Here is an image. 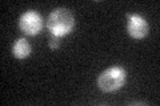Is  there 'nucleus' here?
Returning a JSON list of instances; mask_svg holds the SVG:
<instances>
[{"label": "nucleus", "mask_w": 160, "mask_h": 106, "mask_svg": "<svg viewBox=\"0 0 160 106\" xmlns=\"http://www.w3.org/2000/svg\"><path fill=\"white\" fill-rule=\"evenodd\" d=\"M75 25L73 15L69 9L66 8H56L49 13L47 27L52 36L63 37L72 31Z\"/></svg>", "instance_id": "1"}, {"label": "nucleus", "mask_w": 160, "mask_h": 106, "mask_svg": "<svg viewBox=\"0 0 160 106\" xmlns=\"http://www.w3.org/2000/svg\"><path fill=\"white\" fill-rule=\"evenodd\" d=\"M126 81V70L122 67H112L103 72L98 78V86L103 92H115L120 89Z\"/></svg>", "instance_id": "2"}, {"label": "nucleus", "mask_w": 160, "mask_h": 106, "mask_svg": "<svg viewBox=\"0 0 160 106\" xmlns=\"http://www.w3.org/2000/svg\"><path fill=\"white\" fill-rule=\"evenodd\" d=\"M19 27L24 33L28 35V36H35V35H38L43 28L42 17L38 15V12L27 11L26 13L22 15V17H20Z\"/></svg>", "instance_id": "3"}, {"label": "nucleus", "mask_w": 160, "mask_h": 106, "mask_svg": "<svg viewBox=\"0 0 160 106\" xmlns=\"http://www.w3.org/2000/svg\"><path fill=\"white\" fill-rule=\"evenodd\" d=\"M128 16V33L133 39H144L148 35V24L142 16L139 15L127 13Z\"/></svg>", "instance_id": "4"}, {"label": "nucleus", "mask_w": 160, "mask_h": 106, "mask_svg": "<svg viewBox=\"0 0 160 106\" xmlns=\"http://www.w3.org/2000/svg\"><path fill=\"white\" fill-rule=\"evenodd\" d=\"M12 53L16 58H26L31 53V45L26 39H19L16 43L13 44Z\"/></svg>", "instance_id": "5"}, {"label": "nucleus", "mask_w": 160, "mask_h": 106, "mask_svg": "<svg viewBox=\"0 0 160 106\" xmlns=\"http://www.w3.org/2000/svg\"><path fill=\"white\" fill-rule=\"evenodd\" d=\"M59 39H60V37L52 36V37H51V40H49V43H48L49 48H51V49H58V48L60 47V41H59Z\"/></svg>", "instance_id": "6"}]
</instances>
